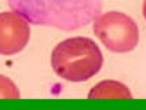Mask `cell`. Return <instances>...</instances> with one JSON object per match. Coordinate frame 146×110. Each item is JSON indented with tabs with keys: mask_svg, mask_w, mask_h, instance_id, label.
<instances>
[{
	"mask_svg": "<svg viewBox=\"0 0 146 110\" xmlns=\"http://www.w3.org/2000/svg\"><path fill=\"white\" fill-rule=\"evenodd\" d=\"M8 6L32 25L76 30L102 11V0H8Z\"/></svg>",
	"mask_w": 146,
	"mask_h": 110,
	"instance_id": "1",
	"label": "cell"
},
{
	"mask_svg": "<svg viewBox=\"0 0 146 110\" xmlns=\"http://www.w3.org/2000/svg\"><path fill=\"white\" fill-rule=\"evenodd\" d=\"M104 65L101 48L90 37H69L58 43L51 52V66L58 77L72 83L87 81Z\"/></svg>",
	"mask_w": 146,
	"mask_h": 110,
	"instance_id": "2",
	"label": "cell"
},
{
	"mask_svg": "<svg viewBox=\"0 0 146 110\" xmlns=\"http://www.w3.org/2000/svg\"><path fill=\"white\" fill-rule=\"evenodd\" d=\"M92 32L109 51L117 54L130 52L139 43L137 22L121 11L101 13L92 21Z\"/></svg>",
	"mask_w": 146,
	"mask_h": 110,
	"instance_id": "3",
	"label": "cell"
},
{
	"mask_svg": "<svg viewBox=\"0 0 146 110\" xmlns=\"http://www.w3.org/2000/svg\"><path fill=\"white\" fill-rule=\"evenodd\" d=\"M29 21L17 11L0 13V55H15L29 43Z\"/></svg>",
	"mask_w": 146,
	"mask_h": 110,
	"instance_id": "4",
	"label": "cell"
},
{
	"mask_svg": "<svg viewBox=\"0 0 146 110\" xmlns=\"http://www.w3.org/2000/svg\"><path fill=\"white\" fill-rule=\"evenodd\" d=\"M88 99H132V94L120 81L104 80L90 89Z\"/></svg>",
	"mask_w": 146,
	"mask_h": 110,
	"instance_id": "5",
	"label": "cell"
},
{
	"mask_svg": "<svg viewBox=\"0 0 146 110\" xmlns=\"http://www.w3.org/2000/svg\"><path fill=\"white\" fill-rule=\"evenodd\" d=\"M19 89L11 79L0 74V99H19Z\"/></svg>",
	"mask_w": 146,
	"mask_h": 110,
	"instance_id": "6",
	"label": "cell"
},
{
	"mask_svg": "<svg viewBox=\"0 0 146 110\" xmlns=\"http://www.w3.org/2000/svg\"><path fill=\"white\" fill-rule=\"evenodd\" d=\"M142 13H143V17L146 19V0H143V6H142Z\"/></svg>",
	"mask_w": 146,
	"mask_h": 110,
	"instance_id": "7",
	"label": "cell"
}]
</instances>
